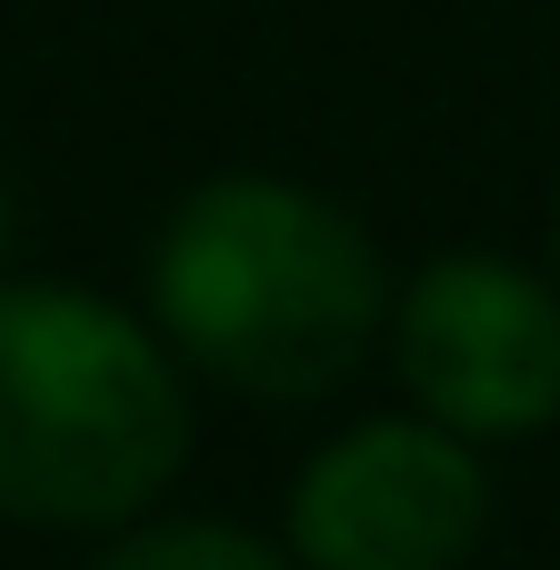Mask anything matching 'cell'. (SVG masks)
Here are the masks:
<instances>
[{
    "mask_svg": "<svg viewBox=\"0 0 560 570\" xmlns=\"http://www.w3.org/2000/svg\"><path fill=\"white\" fill-rule=\"evenodd\" d=\"M401 381L471 441H531L560 421V291L521 261L441 250L401 291Z\"/></svg>",
    "mask_w": 560,
    "mask_h": 570,
    "instance_id": "obj_3",
    "label": "cell"
},
{
    "mask_svg": "<svg viewBox=\"0 0 560 570\" xmlns=\"http://www.w3.org/2000/svg\"><path fill=\"white\" fill-rule=\"evenodd\" d=\"M90 570H291V561L230 521H160V531H130L120 551H100Z\"/></svg>",
    "mask_w": 560,
    "mask_h": 570,
    "instance_id": "obj_5",
    "label": "cell"
},
{
    "mask_svg": "<svg viewBox=\"0 0 560 570\" xmlns=\"http://www.w3.org/2000/svg\"><path fill=\"white\" fill-rule=\"evenodd\" d=\"M551 261H560V220H551Z\"/></svg>",
    "mask_w": 560,
    "mask_h": 570,
    "instance_id": "obj_6",
    "label": "cell"
},
{
    "mask_svg": "<svg viewBox=\"0 0 560 570\" xmlns=\"http://www.w3.org/2000/svg\"><path fill=\"white\" fill-rule=\"evenodd\" d=\"M190 451L160 341L50 281L0 291V511L40 531H110L170 491Z\"/></svg>",
    "mask_w": 560,
    "mask_h": 570,
    "instance_id": "obj_2",
    "label": "cell"
},
{
    "mask_svg": "<svg viewBox=\"0 0 560 570\" xmlns=\"http://www.w3.org/2000/svg\"><path fill=\"white\" fill-rule=\"evenodd\" d=\"M491 521V481L471 431L451 421H361L291 481V561L301 570H461Z\"/></svg>",
    "mask_w": 560,
    "mask_h": 570,
    "instance_id": "obj_4",
    "label": "cell"
},
{
    "mask_svg": "<svg viewBox=\"0 0 560 570\" xmlns=\"http://www.w3.org/2000/svg\"><path fill=\"white\" fill-rule=\"evenodd\" d=\"M150 311L210 381L250 401H311L371 361L391 321V281L361 220H341L331 200L271 170H230L160 220Z\"/></svg>",
    "mask_w": 560,
    "mask_h": 570,
    "instance_id": "obj_1",
    "label": "cell"
}]
</instances>
